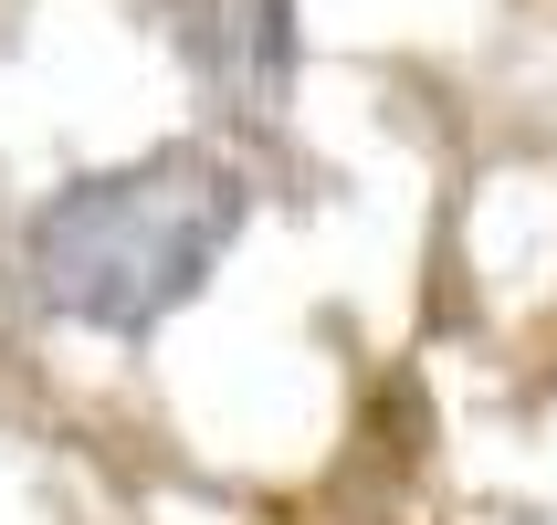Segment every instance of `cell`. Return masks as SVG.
<instances>
[{
	"label": "cell",
	"mask_w": 557,
	"mask_h": 525,
	"mask_svg": "<svg viewBox=\"0 0 557 525\" xmlns=\"http://www.w3.org/2000/svg\"><path fill=\"white\" fill-rule=\"evenodd\" d=\"M243 221H252V179L211 137H169V148H137L116 168L63 179L22 221V295L53 326L137 347L180 305L211 295Z\"/></svg>",
	"instance_id": "cell-1"
},
{
	"label": "cell",
	"mask_w": 557,
	"mask_h": 525,
	"mask_svg": "<svg viewBox=\"0 0 557 525\" xmlns=\"http://www.w3.org/2000/svg\"><path fill=\"white\" fill-rule=\"evenodd\" d=\"M169 42L232 116H274L295 95V0H169Z\"/></svg>",
	"instance_id": "cell-2"
}]
</instances>
